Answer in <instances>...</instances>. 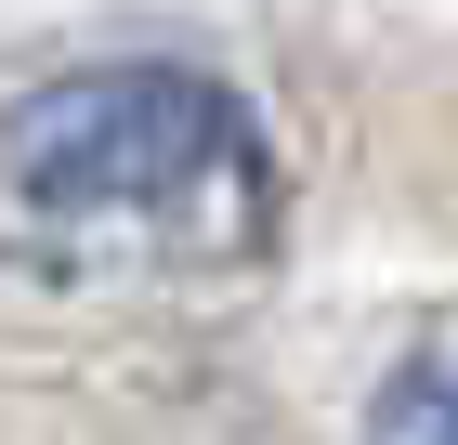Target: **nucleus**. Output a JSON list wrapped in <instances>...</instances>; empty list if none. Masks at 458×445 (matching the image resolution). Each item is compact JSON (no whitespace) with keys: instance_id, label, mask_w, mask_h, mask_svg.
Wrapping results in <instances>:
<instances>
[{"instance_id":"1","label":"nucleus","mask_w":458,"mask_h":445,"mask_svg":"<svg viewBox=\"0 0 458 445\" xmlns=\"http://www.w3.org/2000/svg\"><path fill=\"white\" fill-rule=\"evenodd\" d=\"M0 197L53 275H223L276 223V158L197 66H92L0 118Z\"/></svg>"},{"instance_id":"2","label":"nucleus","mask_w":458,"mask_h":445,"mask_svg":"<svg viewBox=\"0 0 458 445\" xmlns=\"http://www.w3.org/2000/svg\"><path fill=\"white\" fill-rule=\"evenodd\" d=\"M367 445H458V328H432L406 367H393L380 419H367Z\"/></svg>"}]
</instances>
